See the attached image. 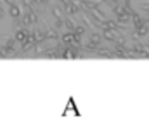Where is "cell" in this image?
<instances>
[{"label":"cell","mask_w":149,"mask_h":137,"mask_svg":"<svg viewBox=\"0 0 149 137\" xmlns=\"http://www.w3.org/2000/svg\"><path fill=\"white\" fill-rule=\"evenodd\" d=\"M37 21H38V16H37V10H35V9L26 10V12L23 14V17H21V23H23V24H35Z\"/></svg>","instance_id":"obj_1"},{"label":"cell","mask_w":149,"mask_h":137,"mask_svg":"<svg viewBox=\"0 0 149 137\" xmlns=\"http://www.w3.org/2000/svg\"><path fill=\"white\" fill-rule=\"evenodd\" d=\"M149 33V28L148 24H142V26H139V28H135V31L132 33V38L134 40H139V38H142V36H146Z\"/></svg>","instance_id":"obj_2"},{"label":"cell","mask_w":149,"mask_h":137,"mask_svg":"<svg viewBox=\"0 0 149 137\" xmlns=\"http://www.w3.org/2000/svg\"><path fill=\"white\" fill-rule=\"evenodd\" d=\"M9 14H10V17L12 19H21L23 17V9L19 7V5H10V9H9Z\"/></svg>","instance_id":"obj_3"},{"label":"cell","mask_w":149,"mask_h":137,"mask_svg":"<svg viewBox=\"0 0 149 137\" xmlns=\"http://www.w3.org/2000/svg\"><path fill=\"white\" fill-rule=\"evenodd\" d=\"M47 49H49V47H47L43 42H38V43H35V47L31 49V54H35V56H38V54H45Z\"/></svg>","instance_id":"obj_4"},{"label":"cell","mask_w":149,"mask_h":137,"mask_svg":"<svg viewBox=\"0 0 149 137\" xmlns=\"http://www.w3.org/2000/svg\"><path fill=\"white\" fill-rule=\"evenodd\" d=\"M45 33H47V40H54V42H57V40H59L57 28H47V30H45Z\"/></svg>","instance_id":"obj_5"},{"label":"cell","mask_w":149,"mask_h":137,"mask_svg":"<svg viewBox=\"0 0 149 137\" xmlns=\"http://www.w3.org/2000/svg\"><path fill=\"white\" fill-rule=\"evenodd\" d=\"M28 33H30L28 30H17V31H16V35H14V38H16V40H17L19 43H23V42L26 40V36H28Z\"/></svg>","instance_id":"obj_6"},{"label":"cell","mask_w":149,"mask_h":137,"mask_svg":"<svg viewBox=\"0 0 149 137\" xmlns=\"http://www.w3.org/2000/svg\"><path fill=\"white\" fill-rule=\"evenodd\" d=\"M64 26L68 28V31H76V28H78V24H74L73 23V19L71 17H68V19H64Z\"/></svg>","instance_id":"obj_7"},{"label":"cell","mask_w":149,"mask_h":137,"mask_svg":"<svg viewBox=\"0 0 149 137\" xmlns=\"http://www.w3.org/2000/svg\"><path fill=\"white\" fill-rule=\"evenodd\" d=\"M52 14H54L56 19H63V9L61 7H54L52 9Z\"/></svg>","instance_id":"obj_8"},{"label":"cell","mask_w":149,"mask_h":137,"mask_svg":"<svg viewBox=\"0 0 149 137\" xmlns=\"http://www.w3.org/2000/svg\"><path fill=\"white\" fill-rule=\"evenodd\" d=\"M90 40L101 45V42H102V36H101V35H97V33H92V35H90Z\"/></svg>","instance_id":"obj_9"},{"label":"cell","mask_w":149,"mask_h":137,"mask_svg":"<svg viewBox=\"0 0 149 137\" xmlns=\"http://www.w3.org/2000/svg\"><path fill=\"white\" fill-rule=\"evenodd\" d=\"M64 26V19H56V28H63Z\"/></svg>","instance_id":"obj_10"},{"label":"cell","mask_w":149,"mask_h":137,"mask_svg":"<svg viewBox=\"0 0 149 137\" xmlns=\"http://www.w3.org/2000/svg\"><path fill=\"white\" fill-rule=\"evenodd\" d=\"M2 14H3V10H2V7H0V17H2Z\"/></svg>","instance_id":"obj_11"}]
</instances>
